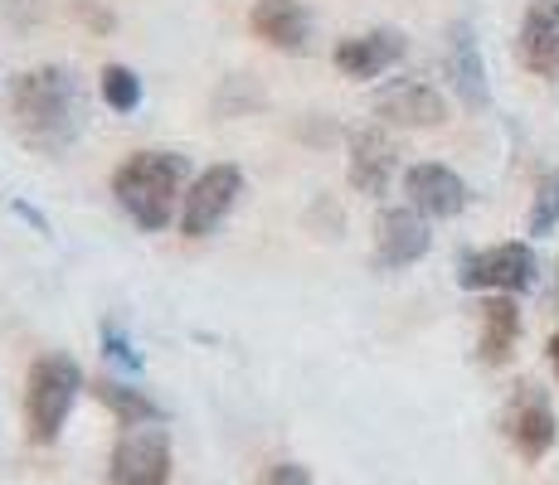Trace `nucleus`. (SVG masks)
<instances>
[{
    "label": "nucleus",
    "mask_w": 559,
    "mask_h": 485,
    "mask_svg": "<svg viewBox=\"0 0 559 485\" xmlns=\"http://www.w3.org/2000/svg\"><path fill=\"white\" fill-rule=\"evenodd\" d=\"M540 282V263H535L531 243H497L481 247V253H467L457 263V287L467 291H507V296H521Z\"/></svg>",
    "instance_id": "5"
},
{
    "label": "nucleus",
    "mask_w": 559,
    "mask_h": 485,
    "mask_svg": "<svg viewBox=\"0 0 559 485\" xmlns=\"http://www.w3.org/2000/svg\"><path fill=\"white\" fill-rule=\"evenodd\" d=\"M404 49H408V39L400 35V29H365V35H350V39H341L336 49H331V63H336L346 78H380V73H390L394 63L404 59Z\"/></svg>",
    "instance_id": "12"
},
{
    "label": "nucleus",
    "mask_w": 559,
    "mask_h": 485,
    "mask_svg": "<svg viewBox=\"0 0 559 485\" xmlns=\"http://www.w3.org/2000/svg\"><path fill=\"white\" fill-rule=\"evenodd\" d=\"M394 170H400V146L390 142V136L380 132V126H365V132L350 136V185L360 194H370V199H380L384 190H390Z\"/></svg>",
    "instance_id": "15"
},
{
    "label": "nucleus",
    "mask_w": 559,
    "mask_h": 485,
    "mask_svg": "<svg viewBox=\"0 0 559 485\" xmlns=\"http://www.w3.org/2000/svg\"><path fill=\"white\" fill-rule=\"evenodd\" d=\"M443 73L453 83L457 102L467 112H487L491 107V78H487V59H481V45H477V29L467 20H457L448 29V49H443Z\"/></svg>",
    "instance_id": "9"
},
{
    "label": "nucleus",
    "mask_w": 559,
    "mask_h": 485,
    "mask_svg": "<svg viewBox=\"0 0 559 485\" xmlns=\"http://www.w3.org/2000/svg\"><path fill=\"white\" fill-rule=\"evenodd\" d=\"M73 10H79V15H83V20H88V25H93V29H98V35H107V29H112V25H117V20H112V10H103V5H98V0H73Z\"/></svg>",
    "instance_id": "22"
},
{
    "label": "nucleus",
    "mask_w": 559,
    "mask_h": 485,
    "mask_svg": "<svg viewBox=\"0 0 559 485\" xmlns=\"http://www.w3.org/2000/svg\"><path fill=\"white\" fill-rule=\"evenodd\" d=\"M98 336H103V354L117 364V369H127V374H132V369H142V354L132 350V340L122 336V326H112V320H103V330H98Z\"/></svg>",
    "instance_id": "21"
},
{
    "label": "nucleus",
    "mask_w": 559,
    "mask_h": 485,
    "mask_svg": "<svg viewBox=\"0 0 559 485\" xmlns=\"http://www.w3.org/2000/svg\"><path fill=\"white\" fill-rule=\"evenodd\" d=\"M267 485H311V476H307V466H297V461H283V466H273Z\"/></svg>",
    "instance_id": "23"
},
{
    "label": "nucleus",
    "mask_w": 559,
    "mask_h": 485,
    "mask_svg": "<svg viewBox=\"0 0 559 485\" xmlns=\"http://www.w3.org/2000/svg\"><path fill=\"white\" fill-rule=\"evenodd\" d=\"M83 388H88V379H83V364L73 354H45V360H35V369L25 379V437L35 447L59 441L73 403L83 398Z\"/></svg>",
    "instance_id": "3"
},
{
    "label": "nucleus",
    "mask_w": 559,
    "mask_h": 485,
    "mask_svg": "<svg viewBox=\"0 0 559 485\" xmlns=\"http://www.w3.org/2000/svg\"><path fill=\"white\" fill-rule=\"evenodd\" d=\"M49 15H53V0H0V20H5L15 35L39 29Z\"/></svg>",
    "instance_id": "20"
},
{
    "label": "nucleus",
    "mask_w": 559,
    "mask_h": 485,
    "mask_svg": "<svg viewBox=\"0 0 559 485\" xmlns=\"http://www.w3.org/2000/svg\"><path fill=\"white\" fill-rule=\"evenodd\" d=\"M428 247H433V233L414 204L380 214V223H374V267L380 272H404L418 257H428Z\"/></svg>",
    "instance_id": "8"
},
{
    "label": "nucleus",
    "mask_w": 559,
    "mask_h": 485,
    "mask_svg": "<svg viewBox=\"0 0 559 485\" xmlns=\"http://www.w3.org/2000/svg\"><path fill=\"white\" fill-rule=\"evenodd\" d=\"M374 112L390 126H443L448 122V102L433 83L424 78H394L390 88H380Z\"/></svg>",
    "instance_id": "11"
},
{
    "label": "nucleus",
    "mask_w": 559,
    "mask_h": 485,
    "mask_svg": "<svg viewBox=\"0 0 559 485\" xmlns=\"http://www.w3.org/2000/svg\"><path fill=\"white\" fill-rule=\"evenodd\" d=\"M477 360L487 369H501V364L515 354V340H521V306L507 291H487V301L477 306Z\"/></svg>",
    "instance_id": "16"
},
{
    "label": "nucleus",
    "mask_w": 559,
    "mask_h": 485,
    "mask_svg": "<svg viewBox=\"0 0 559 485\" xmlns=\"http://www.w3.org/2000/svg\"><path fill=\"white\" fill-rule=\"evenodd\" d=\"M249 29L277 53H307L311 49V10L302 0H253Z\"/></svg>",
    "instance_id": "13"
},
{
    "label": "nucleus",
    "mask_w": 559,
    "mask_h": 485,
    "mask_svg": "<svg viewBox=\"0 0 559 485\" xmlns=\"http://www.w3.org/2000/svg\"><path fill=\"white\" fill-rule=\"evenodd\" d=\"M501 433L515 447L521 461H545L559 437V423H555V403L540 384L521 379L507 398V413H501Z\"/></svg>",
    "instance_id": "6"
},
{
    "label": "nucleus",
    "mask_w": 559,
    "mask_h": 485,
    "mask_svg": "<svg viewBox=\"0 0 559 485\" xmlns=\"http://www.w3.org/2000/svg\"><path fill=\"white\" fill-rule=\"evenodd\" d=\"M98 93H103V102L122 117L142 107V78H136V69H127V63H103Z\"/></svg>",
    "instance_id": "18"
},
{
    "label": "nucleus",
    "mask_w": 559,
    "mask_h": 485,
    "mask_svg": "<svg viewBox=\"0 0 559 485\" xmlns=\"http://www.w3.org/2000/svg\"><path fill=\"white\" fill-rule=\"evenodd\" d=\"M515 53L535 78H559V0H531L521 15Z\"/></svg>",
    "instance_id": "14"
},
{
    "label": "nucleus",
    "mask_w": 559,
    "mask_h": 485,
    "mask_svg": "<svg viewBox=\"0 0 559 485\" xmlns=\"http://www.w3.org/2000/svg\"><path fill=\"white\" fill-rule=\"evenodd\" d=\"M239 199H243V170L239 166L219 160V166L200 170V175L190 180L186 199H180V219H176L180 233H186V239H210V233L239 209Z\"/></svg>",
    "instance_id": "4"
},
{
    "label": "nucleus",
    "mask_w": 559,
    "mask_h": 485,
    "mask_svg": "<svg viewBox=\"0 0 559 485\" xmlns=\"http://www.w3.org/2000/svg\"><path fill=\"white\" fill-rule=\"evenodd\" d=\"M525 229L535 233V239H545V233L559 229V170L535 185V199H531V219H525Z\"/></svg>",
    "instance_id": "19"
},
{
    "label": "nucleus",
    "mask_w": 559,
    "mask_h": 485,
    "mask_svg": "<svg viewBox=\"0 0 559 485\" xmlns=\"http://www.w3.org/2000/svg\"><path fill=\"white\" fill-rule=\"evenodd\" d=\"M404 194L424 219H457L467 209V180L457 170L438 166V160H424V166L404 170Z\"/></svg>",
    "instance_id": "10"
},
{
    "label": "nucleus",
    "mask_w": 559,
    "mask_h": 485,
    "mask_svg": "<svg viewBox=\"0 0 559 485\" xmlns=\"http://www.w3.org/2000/svg\"><path fill=\"white\" fill-rule=\"evenodd\" d=\"M550 369H555V379H559V330L550 336Z\"/></svg>",
    "instance_id": "24"
},
{
    "label": "nucleus",
    "mask_w": 559,
    "mask_h": 485,
    "mask_svg": "<svg viewBox=\"0 0 559 485\" xmlns=\"http://www.w3.org/2000/svg\"><path fill=\"white\" fill-rule=\"evenodd\" d=\"M93 398L107 408V413L117 417V427H152V423H166V408L156 403L146 388L136 384H122V379H98L88 384Z\"/></svg>",
    "instance_id": "17"
},
{
    "label": "nucleus",
    "mask_w": 559,
    "mask_h": 485,
    "mask_svg": "<svg viewBox=\"0 0 559 485\" xmlns=\"http://www.w3.org/2000/svg\"><path fill=\"white\" fill-rule=\"evenodd\" d=\"M170 437L166 427H127L107 457V485H170Z\"/></svg>",
    "instance_id": "7"
},
{
    "label": "nucleus",
    "mask_w": 559,
    "mask_h": 485,
    "mask_svg": "<svg viewBox=\"0 0 559 485\" xmlns=\"http://www.w3.org/2000/svg\"><path fill=\"white\" fill-rule=\"evenodd\" d=\"M190 190V160L180 150H136L112 170V199L142 233H160L180 219V199Z\"/></svg>",
    "instance_id": "2"
},
{
    "label": "nucleus",
    "mask_w": 559,
    "mask_h": 485,
    "mask_svg": "<svg viewBox=\"0 0 559 485\" xmlns=\"http://www.w3.org/2000/svg\"><path fill=\"white\" fill-rule=\"evenodd\" d=\"M10 126L39 156H63L88 126V88L69 63H39L10 83Z\"/></svg>",
    "instance_id": "1"
}]
</instances>
